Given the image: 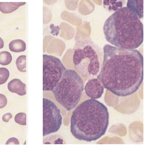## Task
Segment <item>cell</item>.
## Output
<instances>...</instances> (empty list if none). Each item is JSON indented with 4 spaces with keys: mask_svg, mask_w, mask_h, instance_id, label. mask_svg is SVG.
<instances>
[{
    "mask_svg": "<svg viewBox=\"0 0 147 147\" xmlns=\"http://www.w3.org/2000/svg\"><path fill=\"white\" fill-rule=\"evenodd\" d=\"M109 113L103 103L88 99L75 108L70 119V132L78 140L92 142L106 133Z\"/></svg>",
    "mask_w": 147,
    "mask_h": 147,
    "instance_id": "7a4b0ae2",
    "label": "cell"
},
{
    "mask_svg": "<svg viewBox=\"0 0 147 147\" xmlns=\"http://www.w3.org/2000/svg\"><path fill=\"white\" fill-rule=\"evenodd\" d=\"M84 90L83 81L77 72L66 70L60 81L52 91L56 100L67 111L74 109Z\"/></svg>",
    "mask_w": 147,
    "mask_h": 147,
    "instance_id": "5b68a950",
    "label": "cell"
},
{
    "mask_svg": "<svg viewBox=\"0 0 147 147\" xmlns=\"http://www.w3.org/2000/svg\"><path fill=\"white\" fill-rule=\"evenodd\" d=\"M4 46V42L3 40L0 37V49H2Z\"/></svg>",
    "mask_w": 147,
    "mask_h": 147,
    "instance_id": "44dd1931",
    "label": "cell"
},
{
    "mask_svg": "<svg viewBox=\"0 0 147 147\" xmlns=\"http://www.w3.org/2000/svg\"><path fill=\"white\" fill-rule=\"evenodd\" d=\"M103 7L105 10L110 12H113L118 11L123 7L125 4V1L116 0V1H103Z\"/></svg>",
    "mask_w": 147,
    "mask_h": 147,
    "instance_id": "8fae6325",
    "label": "cell"
},
{
    "mask_svg": "<svg viewBox=\"0 0 147 147\" xmlns=\"http://www.w3.org/2000/svg\"><path fill=\"white\" fill-rule=\"evenodd\" d=\"M19 141L18 140V139L14 138V137H12L10 138L9 139H8V140L6 142V144L8 145V144H16V145H19Z\"/></svg>",
    "mask_w": 147,
    "mask_h": 147,
    "instance_id": "d6986e66",
    "label": "cell"
},
{
    "mask_svg": "<svg viewBox=\"0 0 147 147\" xmlns=\"http://www.w3.org/2000/svg\"><path fill=\"white\" fill-rule=\"evenodd\" d=\"M7 88L9 91L20 96H24L26 94V85L19 79L16 78L11 80L8 83Z\"/></svg>",
    "mask_w": 147,
    "mask_h": 147,
    "instance_id": "9c48e42d",
    "label": "cell"
},
{
    "mask_svg": "<svg viewBox=\"0 0 147 147\" xmlns=\"http://www.w3.org/2000/svg\"><path fill=\"white\" fill-rule=\"evenodd\" d=\"M26 56H21L17 59L16 62L17 67L20 72H26Z\"/></svg>",
    "mask_w": 147,
    "mask_h": 147,
    "instance_id": "9a60e30c",
    "label": "cell"
},
{
    "mask_svg": "<svg viewBox=\"0 0 147 147\" xmlns=\"http://www.w3.org/2000/svg\"><path fill=\"white\" fill-rule=\"evenodd\" d=\"M143 0H128L127 7L135 13L139 19H142L143 17Z\"/></svg>",
    "mask_w": 147,
    "mask_h": 147,
    "instance_id": "30bf717a",
    "label": "cell"
},
{
    "mask_svg": "<svg viewBox=\"0 0 147 147\" xmlns=\"http://www.w3.org/2000/svg\"><path fill=\"white\" fill-rule=\"evenodd\" d=\"M103 32L108 42L119 48L134 50L143 42V23L127 7L108 17L104 24Z\"/></svg>",
    "mask_w": 147,
    "mask_h": 147,
    "instance_id": "3957f363",
    "label": "cell"
},
{
    "mask_svg": "<svg viewBox=\"0 0 147 147\" xmlns=\"http://www.w3.org/2000/svg\"><path fill=\"white\" fill-rule=\"evenodd\" d=\"M67 69L54 56L43 55V91H53Z\"/></svg>",
    "mask_w": 147,
    "mask_h": 147,
    "instance_id": "8992f818",
    "label": "cell"
},
{
    "mask_svg": "<svg viewBox=\"0 0 147 147\" xmlns=\"http://www.w3.org/2000/svg\"><path fill=\"white\" fill-rule=\"evenodd\" d=\"M12 59L11 54L7 51L0 52V64L2 65H7L11 63Z\"/></svg>",
    "mask_w": 147,
    "mask_h": 147,
    "instance_id": "5bb4252c",
    "label": "cell"
},
{
    "mask_svg": "<svg viewBox=\"0 0 147 147\" xmlns=\"http://www.w3.org/2000/svg\"><path fill=\"white\" fill-rule=\"evenodd\" d=\"M12 118V115L10 113H7L3 116L2 120L5 122H8Z\"/></svg>",
    "mask_w": 147,
    "mask_h": 147,
    "instance_id": "ffe728a7",
    "label": "cell"
},
{
    "mask_svg": "<svg viewBox=\"0 0 147 147\" xmlns=\"http://www.w3.org/2000/svg\"><path fill=\"white\" fill-rule=\"evenodd\" d=\"M7 103V98L5 95L0 94V109L5 108Z\"/></svg>",
    "mask_w": 147,
    "mask_h": 147,
    "instance_id": "ac0fdd59",
    "label": "cell"
},
{
    "mask_svg": "<svg viewBox=\"0 0 147 147\" xmlns=\"http://www.w3.org/2000/svg\"><path fill=\"white\" fill-rule=\"evenodd\" d=\"M26 3H0V11L3 13H10L17 10L19 7L25 5Z\"/></svg>",
    "mask_w": 147,
    "mask_h": 147,
    "instance_id": "7c38bea8",
    "label": "cell"
},
{
    "mask_svg": "<svg viewBox=\"0 0 147 147\" xmlns=\"http://www.w3.org/2000/svg\"><path fill=\"white\" fill-rule=\"evenodd\" d=\"M9 77V72L5 68H0V85L5 83Z\"/></svg>",
    "mask_w": 147,
    "mask_h": 147,
    "instance_id": "2e32d148",
    "label": "cell"
},
{
    "mask_svg": "<svg viewBox=\"0 0 147 147\" xmlns=\"http://www.w3.org/2000/svg\"><path fill=\"white\" fill-rule=\"evenodd\" d=\"M15 122L22 126L26 125V115L25 113H19L15 117Z\"/></svg>",
    "mask_w": 147,
    "mask_h": 147,
    "instance_id": "e0dca14e",
    "label": "cell"
},
{
    "mask_svg": "<svg viewBox=\"0 0 147 147\" xmlns=\"http://www.w3.org/2000/svg\"><path fill=\"white\" fill-rule=\"evenodd\" d=\"M9 48L13 52H22L26 50V44L22 40L16 39L10 42L9 44Z\"/></svg>",
    "mask_w": 147,
    "mask_h": 147,
    "instance_id": "4fadbf2b",
    "label": "cell"
},
{
    "mask_svg": "<svg viewBox=\"0 0 147 147\" xmlns=\"http://www.w3.org/2000/svg\"><path fill=\"white\" fill-rule=\"evenodd\" d=\"M62 120L60 110L55 103L43 98V136L57 132Z\"/></svg>",
    "mask_w": 147,
    "mask_h": 147,
    "instance_id": "52a82bcc",
    "label": "cell"
},
{
    "mask_svg": "<svg viewBox=\"0 0 147 147\" xmlns=\"http://www.w3.org/2000/svg\"><path fill=\"white\" fill-rule=\"evenodd\" d=\"M86 95L92 99H98L101 97L104 91V87L98 78L90 79L84 88Z\"/></svg>",
    "mask_w": 147,
    "mask_h": 147,
    "instance_id": "ba28073f",
    "label": "cell"
},
{
    "mask_svg": "<svg viewBox=\"0 0 147 147\" xmlns=\"http://www.w3.org/2000/svg\"><path fill=\"white\" fill-rule=\"evenodd\" d=\"M73 62L77 73L89 80L98 77L103 61V50L91 39L77 42L74 48Z\"/></svg>",
    "mask_w": 147,
    "mask_h": 147,
    "instance_id": "277c9868",
    "label": "cell"
},
{
    "mask_svg": "<svg viewBox=\"0 0 147 147\" xmlns=\"http://www.w3.org/2000/svg\"><path fill=\"white\" fill-rule=\"evenodd\" d=\"M97 78L104 88L121 97L134 94L144 78V59L139 51L106 44Z\"/></svg>",
    "mask_w": 147,
    "mask_h": 147,
    "instance_id": "6da1fadb",
    "label": "cell"
}]
</instances>
